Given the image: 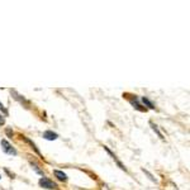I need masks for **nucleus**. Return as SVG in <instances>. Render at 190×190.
Instances as JSON below:
<instances>
[{
    "label": "nucleus",
    "mask_w": 190,
    "mask_h": 190,
    "mask_svg": "<svg viewBox=\"0 0 190 190\" xmlns=\"http://www.w3.org/2000/svg\"><path fill=\"white\" fill-rule=\"evenodd\" d=\"M0 110H1V112H3L5 115H8V110H7V108H5L1 103H0Z\"/></svg>",
    "instance_id": "obj_14"
},
{
    "label": "nucleus",
    "mask_w": 190,
    "mask_h": 190,
    "mask_svg": "<svg viewBox=\"0 0 190 190\" xmlns=\"http://www.w3.org/2000/svg\"><path fill=\"white\" fill-rule=\"evenodd\" d=\"M12 94L14 95V98L17 99L20 104H24V105H25V108H28V107H29V102H28V100H25V98H23L22 95L17 94V91H15V90H12Z\"/></svg>",
    "instance_id": "obj_5"
},
{
    "label": "nucleus",
    "mask_w": 190,
    "mask_h": 190,
    "mask_svg": "<svg viewBox=\"0 0 190 190\" xmlns=\"http://www.w3.org/2000/svg\"><path fill=\"white\" fill-rule=\"evenodd\" d=\"M132 98H128L129 100V103L133 105V107L137 109V110H140V112H147V108H145L143 105H142L140 102H138V98L136 96V95H131Z\"/></svg>",
    "instance_id": "obj_3"
},
{
    "label": "nucleus",
    "mask_w": 190,
    "mask_h": 190,
    "mask_svg": "<svg viewBox=\"0 0 190 190\" xmlns=\"http://www.w3.org/2000/svg\"><path fill=\"white\" fill-rule=\"evenodd\" d=\"M30 166L33 167V170L37 172V174H39V175H42V176H45V172H43V170H41L39 168V166L37 165V163L34 162V161H30Z\"/></svg>",
    "instance_id": "obj_10"
},
{
    "label": "nucleus",
    "mask_w": 190,
    "mask_h": 190,
    "mask_svg": "<svg viewBox=\"0 0 190 190\" xmlns=\"http://www.w3.org/2000/svg\"><path fill=\"white\" fill-rule=\"evenodd\" d=\"M53 174H55V176L59 179L60 181H67V175L63 171H61V170H53Z\"/></svg>",
    "instance_id": "obj_7"
},
{
    "label": "nucleus",
    "mask_w": 190,
    "mask_h": 190,
    "mask_svg": "<svg viewBox=\"0 0 190 190\" xmlns=\"http://www.w3.org/2000/svg\"><path fill=\"white\" fill-rule=\"evenodd\" d=\"M5 123V119L3 118V115H0V125H3Z\"/></svg>",
    "instance_id": "obj_16"
},
{
    "label": "nucleus",
    "mask_w": 190,
    "mask_h": 190,
    "mask_svg": "<svg viewBox=\"0 0 190 190\" xmlns=\"http://www.w3.org/2000/svg\"><path fill=\"white\" fill-rule=\"evenodd\" d=\"M142 171H143V172L146 174V175H147V176H148V177H150V180H152V181H155V183H157V180H156V179L154 177V175H152V174H151L150 171H147V170H145V168H142Z\"/></svg>",
    "instance_id": "obj_12"
},
{
    "label": "nucleus",
    "mask_w": 190,
    "mask_h": 190,
    "mask_svg": "<svg viewBox=\"0 0 190 190\" xmlns=\"http://www.w3.org/2000/svg\"><path fill=\"white\" fill-rule=\"evenodd\" d=\"M0 179H1V176H0Z\"/></svg>",
    "instance_id": "obj_17"
},
{
    "label": "nucleus",
    "mask_w": 190,
    "mask_h": 190,
    "mask_svg": "<svg viewBox=\"0 0 190 190\" xmlns=\"http://www.w3.org/2000/svg\"><path fill=\"white\" fill-rule=\"evenodd\" d=\"M150 125L152 127V129H154V131L156 132V134H157L158 137H160V138H161V140H163V136H162V133H161V132H160V129H158V128H157V125H156L155 123H152V122H150Z\"/></svg>",
    "instance_id": "obj_11"
},
{
    "label": "nucleus",
    "mask_w": 190,
    "mask_h": 190,
    "mask_svg": "<svg viewBox=\"0 0 190 190\" xmlns=\"http://www.w3.org/2000/svg\"><path fill=\"white\" fill-rule=\"evenodd\" d=\"M4 171H5V172H7V174H8V175H9L10 177H12V179L14 177V174H12V172H10V171L8 170V168H4Z\"/></svg>",
    "instance_id": "obj_15"
},
{
    "label": "nucleus",
    "mask_w": 190,
    "mask_h": 190,
    "mask_svg": "<svg viewBox=\"0 0 190 190\" xmlns=\"http://www.w3.org/2000/svg\"><path fill=\"white\" fill-rule=\"evenodd\" d=\"M38 184H39V186H41V188L48 189V190H55V189L59 188V186H57V184H56L53 180H51V179L46 177V176H42V177L39 179Z\"/></svg>",
    "instance_id": "obj_1"
},
{
    "label": "nucleus",
    "mask_w": 190,
    "mask_h": 190,
    "mask_svg": "<svg viewBox=\"0 0 190 190\" xmlns=\"http://www.w3.org/2000/svg\"><path fill=\"white\" fill-rule=\"evenodd\" d=\"M5 133H7V136L9 137V138H12V137H13V131L10 129V128H7V129H5Z\"/></svg>",
    "instance_id": "obj_13"
},
{
    "label": "nucleus",
    "mask_w": 190,
    "mask_h": 190,
    "mask_svg": "<svg viewBox=\"0 0 190 190\" xmlns=\"http://www.w3.org/2000/svg\"><path fill=\"white\" fill-rule=\"evenodd\" d=\"M22 138H23V141H25V142H27V143H29V145H30V147H32V148H33V150L36 151V154H37V155H39V156H41V152H39V150L37 148V146L33 143V142H32L29 138H27V137H24V136L22 137Z\"/></svg>",
    "instance_id": "obj_9"
},
{
    "label": "nucleus",
    "mask_w": 190,
    "mask_h": 190,
    "mask_svg": "<svg viewBox=\"0 0 190 190\" xmlns=\"http://www.w3.org/2000/svg\"><path fill=\"white\" fill-rule=\"evenodd\" d=\"M141 102H142V104L145 105V107H147L148 109H155V104L151 102V100L148 99V98H146V96H143L141 99Z\"/></svg>",
    "instance_id": "obj_8"
},
{
    "label": "nucleus",
    "mask_w": 190,
    "mask_h": 190,
    "mask_svg": "<svg viewBox=\"0 0 190 190\" xmlns=\"http://www.w3.org/2000/svg\"><path fill=\"white\" fill-rule=\"evenodd\" d=\"M43 138L48 140V141H55L59 138V134L52 132V131H46V132H43Z\"/></svg>",
    "instance_id": "obj_6"
},
{
    "label": "nucleus",
    "mask_w": 190,
    "mask_h": 190,
    "mask_svg": "<svg viewBox=\"0 0 190 190\" xmlns=\"http://www.w3.org/2000/svg\"><path fill=\"white\" fill-rule=\"evenodd\" d=\"M1 150H3V152H5V154H8V155H13V156H15V155L18 154L17 150H15L14 147L10 145L7 140H1Z\"/></svg>",
    "instance_id": "obj_2"
},
{
    "label": "nucleus",
    "mask_w": 190,
    "mask_h": 190,
    "mask_svg": "<svg viewBox=\"0 0 190 190\" xmlns=\"http://www.w3.org/2000/svg\"><path fill=\"white\" fill-rule=\"evenodd\" d=\"M104 150H105V151H107V152H108V154H109L110 156H112V157H113V160H114V161H115V163H117V165L119 166V168H122V170L127 171V168H125V166H124V165H123V163H122V162H120V161L118 160V157H117V156H115V155L113 154V152H112V151H110V150L108 148V147H107V146H104Z\"/></svg>",
    "instance_id": "obj_4"
}]
</instances>
